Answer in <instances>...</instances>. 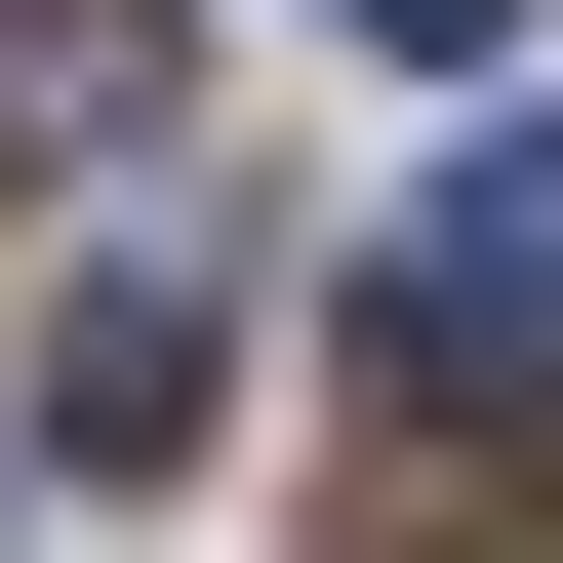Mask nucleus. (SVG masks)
<instances>
[{"mask_svg":"<svg viewBox=\"0 0 563 563\" xmlns=\"http://www.w3.org/2000/svg\"><path fill=\"white\" fill-rule=\"evenodd\" d=\"M363 402H402V443H523V402H563V121H483V162L402 201V282H363Z\"/></svg>","mask_w":563,"mask_h":563,"instance_id":"obj_1","label":"nucleus"},{"mask_svg":"<svg viewBox=\"0 0 563 563\" xmlns=\"http://www.w3.org/2000/svg\"><path fill=\"white\" fill-rule=\"evenodd\" d=\"M201 363H242V322H201V242H121L81 322H41V443H81V483H162V443H201Z\"/></svg>","mask_w":563,"mask_h":563,"instance_id":"obj_2","label":"nucleus"},{"mask_svg":"<svg viewBox=\"0 0 563 563\" xmlns=\"http://www.w3.org/2000/svg\"><path fill=\"white\" fill-rule=\"evenodd\" d=\"M121 121H162V0H0V201L121 162Z\"/></svg>","mask_w":563,"mask_h":563,"instance_id":"obj_3","label":"nucleus"},{"mask_svg":"<svg viewBox=\"0 0 563 563\" xmlns=\"http://www.w3.org/2000/svg\"><path fill=\"white\" fill-rule=\"evenodd\" d=\"M322 41H402V81H443V41H523V0H322Z\"/></svg>","mask_w":563,"mask_h":563,"instance_id":"obj_4","label":"nucleus"}]
</instances>
